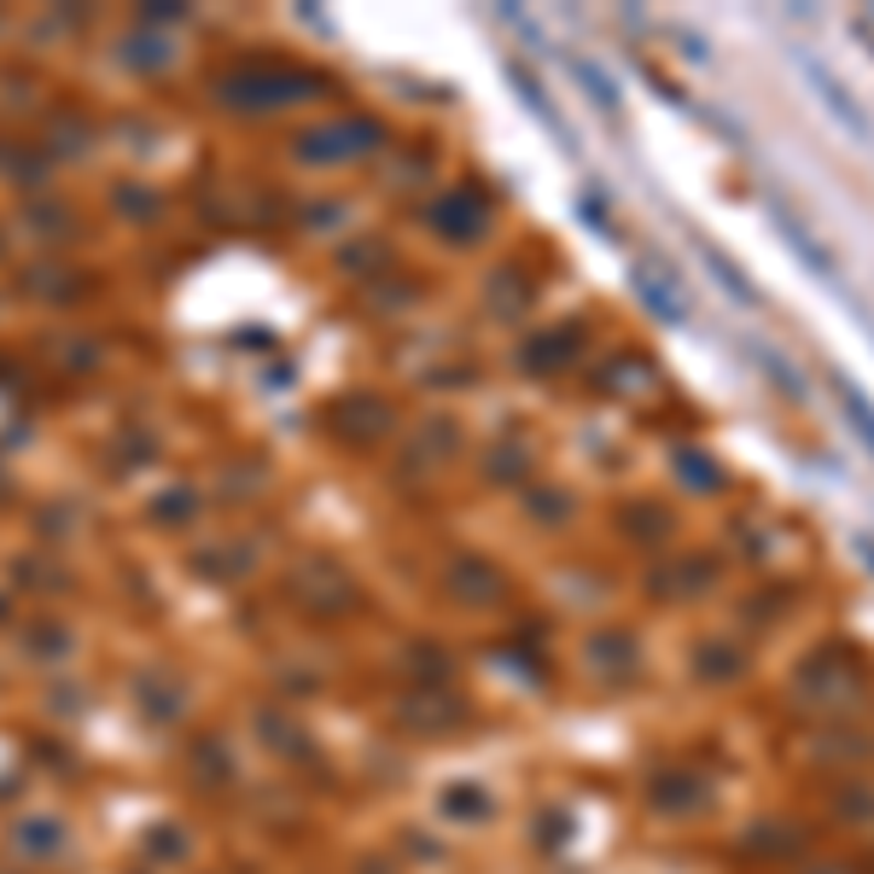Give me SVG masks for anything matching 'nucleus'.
I'll return each instance as SVG.
<instances>
[{"instance_id":"1","label":"nucleus","mask_w":874,"mask_h":874,"mask_svg":"<svg viewBox=\"0 0 874 874\" xmlns=\"http://www.w3.org/2000/svg\"><path fill=\"white\" fill-rule=\"evenodd\" d=\"M792 65H799V76H805L810 88H817V99L828 106L833 123H840L845 134H857V140H874V117L857 106V99H851V88H845L840 76H833V71L822 65L817 53H810V47H792Z\"/></svg>"},{"instance_id":"2","label":"nucleus","mask_w":874,"mask_h":874,"mask_svg":"<svg viewBox=\"0 0 874 874\" xmlns=\"http://www.w3.org/2000/svg\"><path fill=\"white\" fill-rule=\"evenodd\" d=\"M799 688L805 700H840V694H851V688H863V677H857V665H851L845 654H817V659H805V670H799Z\"/></svg>"},{"instance_id":"3","label":"nucleus","mask_w":874,"mask_h":874,"mask_svg":"<svg viewBox=\"0 0 874 874\" xmlns=\"http://www.w3.org/2000/svg\"><path fill=\"white\" fill-rule=\"evenodd\" d=\"M776 228L787 234V246L805 257V269H810V274H822V280H840V262H833V257L817 246V239H810V228H799V222H792L781 205H776Z\"/></svg>"},{"instance_id":"4","label":"nucleus","mask_w":874,"mask_h":874,"mask_svg":"<svg viewBox=\"0 0 874 874\" xmlns=\"http://www.w3.org/2000/svg\"><path fill=\"white\" fill-rule=\"evenodd\" d=\"M833 397H840V409H845V420H851V432L863 438V450L874 455V402L857 391V379H851V374H833Z\"/></svg>"},{"instance_id":"5","label":"nucleus","mask_w":874,"mask_h":874,"mask_svg":"<svg viewBox=\"0 0 874 874\" xmlns=\"http://www.w3.org/2000/svg\"><path fill=\"white\" fill-rule=\"evenodd\" d=\"M700 257L711 262V274L723 280V292L735 298V303H764V298H758V287H752V280H746V274L735 269V257H729V251H717V246H711V239H700Z\"/></svg>"},{"instance_id":"6","label":"nucleus","mask_w":874,"mask_h":874,"mask_svg":"<svg viewBox=\"0 0 874 874\" xmlns=\"http://www.w3.org/2000/svg\"><path fill=\"white\" fill-rule=\"evenodd\" d=\"M705 799V787L694 781V776H665V781H654V805L659 810H694Z\"/></svg>"},{"instance_id":"7","label":"nucleus","mask_w":874,"mask_h":874,"mask_svg":"<svg viewBox=\"0 0 874 874\" xmlns=\"http://www.w3.org/2000/svg\"><path fill=\"white\" fill-rule=\"evenodd\" d=\"M694 670H700V677H711V682H729V677H741V670H746V654H741V647H729V641H711Z\"/></svg>"},{"instance_id":"8","label":"nucleus","mask_w":874,"mask_h":874,"mask_svg":"<svg viewBox=\"0 0 874 874\" xmlns=\"http://www.w3.org/2000/svg\"><path fill=\"white\" fill-rule=\"evenodd\" d=\"M752 362H758V368L776 379V391H787V397H805V374L799 368H787V362L769 350V344H752Z\"/></svg>"},{"instance_id":"9","label":"nucleus","mask_w":874,"mask_h":874,"mask_svg":"<svg viewBox=\"0 0 874 874\" xmlns=\"http://www.w3.org/2000/svg\"><path fill=\"white\" fill-rule=\"evenodd\" d=\"M677 461H682V478H688V484H705V490H717V484H723L711 461H700V455H677Z\"/></svg>"},{"instance_id":"10","label":"nucleus","mask_w":874,"mask_h":874,"mask_svg":"<svg viewBox=\"0 0 874 874\" xmlns=\"http://www.w3.org/2000/svg\"><path fill=\"white\" fill-rule=\"evenodd\" d=\"M857 554L868 560V572H874V537H857Z\"/></svg>"},{"instance_id":"11","label":"nucleus","mask_w":874,"mask_h":874,"mask_svg":"<svg viewBox=\"0 0 874 874\" xmlns=\"http://www.w3.org/2000/svg\"><path fill=\"white\" fill-rule=\"evenodd\" d=\"M822 874H840V868H822Z\"/></svg>"}]
</instances>
